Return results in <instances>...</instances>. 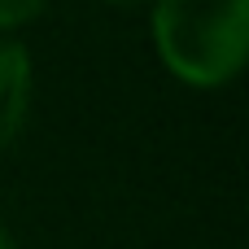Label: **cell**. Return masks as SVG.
<instances>
[{
	"mask_svg": "<svg viewBox=\"0 0 249 249\" xmlns=\"http://www.w3.org/2000/svg\"><path fill=\"white\" fill-rule=\"evenodd\" d=\"M153 44L175 79L193 88H223L245 66L249 0H158Z\"/></svg>",
	"mask_w": 249,
	"mask_h": 249,
	"instance_id": "cell-1",
	"label": "cell"
},
{
	"mask_svg": "<svg viewBox=\"0 0 249 249\" xmlns=\"http://www.w3.org/2000/svg\"><path fill=\"white\" fill-rule=\"evenodd\" d=\"M31 109V57L22 44L0 39V149H9Z\"/></svg>",
	"mask_w": 249,
	"mask_h": 249,
	"instance_id": "cell-2",
	"label": "cell"
},
{
	"mask_svg": "<svg viewBox=\"0 0 249 249\" xmlns=\"http://www.w3.org/2000/svg\"><path fill=\"white\" fill-rule=\"evenodd\" d=\"M44 4H48V0H0V31H13V26L39 18Z\"/></svg>",
	"mask_w": 249,
	"mask_h": 249,
	"instance_id": "cell-3",
	"label": "cell"
},
{
	"mask_svg": "<svg viewBox=\"0 0 249 249\" xmlns=\"http://www.w3.org/2000/svg\"><path fill=\"white\" fill-rule=\"evenodd\" d=\"M0 249H13V236L4 232V223H0Z\"/></svg>",
	"mask_w": 249,
	"mask_h": 249,
	"instance_id": "cell-4",
	"label": "cell"
},
{
	"mask_svg": "<svg viewBox=\"0 0 249 249\" xmlns=\"http://www.w3.org/2000/svg\"><path fill=\"white\" fill-rule=\"evenodd\" d=\"M109 4H136V0H109Z\"/></svg>",
	"mask_w": 249,
	"mask_h": 249,
	"instance_id": "cell-5",
	"label": "cell"
}]
</instances>
